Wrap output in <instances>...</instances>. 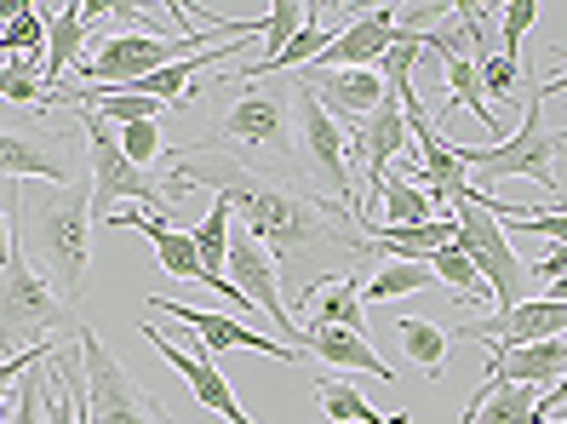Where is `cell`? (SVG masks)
Wrapping results in <instances>:
<instances>
[{
  "label": "cell",
  "instance_id": "1",
  "mask_svg": "<svg viewBox=\"0 0 567 424\" xmlns=\"http://www.w3.org/2000/svg\"><path fill=\"white\" fill-rule=\"evenodd\" d=\"M189 189L224 195V201L241 213V230L252 241H264V252H270L276 265H310L321 252H355V258L373 252L367 236L344 230V224H355V213H344L339 201H321V195L292 189L276 173L247 167L236 149L207 144V149L173 155V184H166V195H189Z\"/></svg>",
  "mask_w": 567,
  "mask_h": 424
},
{
  "label": "cell",
  "instance_id": "2",
  "mask_svg": "<svg viewBox=\"0 0 567 424\" xmlns=\"http://www.w3.org/2000/svg\"><path fill=\"white\" fill-rule=\"evenodd\" d=\"M18 207L29 213V230H35L41 281L75 304L92 265V184H47V189L18 184Z\"/></svg>",
  "mask_w": 567,
  "mask_h": 424
},
{
  "label": "cell",
  "instance_id": "3",
  "mask_svg": "<svg viewBox=\"0 0 567 424\" xmlns=\"http://www.w3.org/2000/svg\"><path fill=\"white\" fill-rule=\"evenodd\" d=\"M567 149V126H550L545 121V97L533 92L527 97V115H522V133H511L505 144H487V149H471V144H453V155L464 167H476L482 178H533L539 189L556 195V155Z\"/></svg>",
  "mask_w": 567,
  "mask_h": 424
},
{
  "label": "cell",
  "instance_id": "4",
  "mask_svg": "<svg viewBox=\"0 0 567 424\" xmlns=\"http://www.w3.org/2000/svg\"><path fill=\"white\" fill-rule=\"evenodd\" d=\"M75 355H81V402H86L92 424H173L166 407H161V396H150L138 379H126V368L104 350L97 333L81 328Z\"/></svg>",
  "mask_w": 567,
  "mask_h": 424
},
{
  "label": "cell",
  "instance_id": "5",
  "mask_svg": "<svg viewBox=\"0 0 567 424\" xmlns=\"http://www.w3.org/2000/svg\"><path fill=\"white\" fill-rule=\"evenodd\" d=\"M487 201H493V195L471 189V195H464V201L453 207V224H458V241H453V247L471 252L476 276L493 287V316H505V310H516V304L527 299V292H522L527 270H522L516 247L505 241V224L487 213Z\"/></svg>",
  "mask_w": 567,
  "mask_h": 424
},
{
  "label": "cell",
  "instance_id": "6",
  "mask_svg": "<svg viewBox=\"0 0 567 424\" xmlns=\"http://www.w3.org/2000/svg\"><path fill=\"white\" fill-rule=\"evenodd\" d=\"M63 321H70V299H58L41 281V270L23 265V247H12V265L0 270V350L18 355V350L52 344Z\"/></svg>",
  "mask_w": 567,
  "mask_h": 424
},
{
  "label": "cell",
  "instance_id": "7",
  "mask_svg": "<svg viewBox=\"0 0 567 424\" xmlns=\"http://www.w3.org/2000/svg\"><path fill=\"white\" fill-rule=\"evenodd\" d=\"M81 133L92 144V224H110L121 201H138L144 213H161L166 218V195L144 167H132V161L121 155V138H115V126L110 121H97L92 110H81Z\"/></svg>",
  "mask_w": 567,
  "mask_h": 424
},
{
  "label": "cell",
  "instance_id": "8",
  "mask_svg": "<svg viewBox=\"0 0 567 424\" xmlns=\"http://www.w3.org/2000/svg\"><path fill=\"white\" fill-rule=\"evenodd\" d=\"M292 110H298V161L310 167L316 184H327L339 195V207L361 218V189L350 178V161H344V126L321 110V97L310 86L292 81Z\"/></svg>",
  "mask_w": 567,
  "mask_h": 424
},
{
  "label": "cell",
  "instance_id": "9",
  "mask_svg": "<svg viewBox=\"0 0 567 424\" xmlns=\"http://www.w3.org/2000/svg\"><path fill=\"white\" fill-rule=\"evenodd\" d=\"M218 149H270V155L292 161V133H287L281 92L247 81V92L218 115Z\"/></svg>",
  "mask_w": 567,
  "mask_h": 424
},
{
  "label": "cell",
  "instance_id": "10",
  "mask_svg": "<svg viewBox=\"0 0 567 424\" xmlns=\"http://www.w3.org/2000/svg\"><path fill=\"white\" fill-rule=\"evenodd\" d=\"M458 339L464 344H487V350H522V344L567 339V304H556V299H522L505 316L458 321Z\"/></svg>",
  "mask_w": 567,
  "mask_h": 424
},
{
  "label": "cell",
  "instance_id": "11",
  "mask_svg": "<svg viewBox=\"0 0 567 424\" xmlns=\"http://www.w3.org/2000/svg\"><path fill=\"white\" fill-rule=\"evenodd\" d=\"M395 41H402L395 7H361V12H350V29L327 41V52L310 63L305 75H332V70H379V58H384Z\"/></svg>",
  "mask_w": 567,
  "mask_h": 424
},
{
  "label": "cell",
  "instance_id": "12",
  "mask_svg": "<svg viewBox=\"0 0 567 424\" xmlns=\"http://www.w3.org/2000/svg\"><path fill=\"white\" fill-rule=\"evenodd\" d=\"M150 310H155V316H178L184 328L202 339L207 355H224V350H264V355H276V362H305V350H298V344L264 339V333L247 328V321L224 316V310H195V304H173V299H150Z\"/></svg>",
  "mask_w": 567,
  "mask_h": 424
},
{
  "label": "cell",
  "instance_id": "13",
  "mask_svg": "<svg viewBox=\"0 0 567 424\" xmlns=\"http://www.w3.org/2000/svg\"><path fill=\"white\" fill-rule=\"evenodd\" d=\"M144 339L161 350V362L189 384V396L202 402V407H213L224 424H252V418H247V407L236 402V390H229V379H224V368H218V355H207V350H178L161 328H150V321H144Z\"/></svg>",
  "mask_w": 567,
  "mask_h": 424
},
{
  "label": "cell",
  "instance_id": "14",
  "mask_svg": "<svg viewBox=\"0 0 567 424\" xmlns=\"http://www.w3.org/2000/svg\"><path fill=\"white\" fill-rule=\"evenodd\" d=\"M298 86H310L321 97V110L332 121H350L361 126L367 115H373L384 104V81L379 70H332V75H298Z\"/></svg>",
  "mask_w": 567,
  "mask_h": 424
},
{
  "label": "cell",
  "instance_id": "15",
  "mask_svg": "<svg viewBox=\"0 0 567 424\" xmlns=\"http://www.w3.org/2000/svg\"><path fill=\"white\" fill-rule=\"evenodd\" d=\"M361 144H367V173H361V178H367V201H379V178H384V167L413 144L402 97H390V92H384V104L361 121ZM367 201H361V218H367ZM361 218H355V224H361Z\"/></svg>",
  "mask_w": 567,
  "mask_h": 424
},
{
  "label": "cell",
  "instance_id": "16",
  "mask_svg": "<svg viewBox=\"0 0 567 424\" xmlns=\"http://www.w3.org/2000/svg\"><path fill=\"white\" fill-rule=\"evenodd\" d=\"M0 173L7 178H52V184L75 178L58 138L35 133V126H0Z\"/></svg>",
  "mask_w": 567,
  "mask_h": 424
},
{
  "label": "cell",
  "instance_id": "17",
  "mask_svg": "<svg viewBox=\"0 0 567 424\" xmlns=\"http://www.w3.org/2000/svg\"><path fill=\"white\" fill-rule=\"evenodd\" d=\"M487 384H533L545 390L567 373V339H545V344H522V350H487Z\"/></svg>",
  "mask_w": 567,
  "mask_h": 424
},
{
  "label": "cell",
  "instance_id": "18",
  "mask_svg": "<svg viewBox=\"0 0 567 424\" xmlns=\"http://www.w3.org/2000/svg\"><path fill=\"white\" fill-rule=\"evenodd\" d=\"M458 241V224L453 218H430V224H395V230H384V224H367V247L373 252H390V265H430L442 247Z\"/></svg>",
  "mask_w": 567,
  "mask_h": 424
},
{
  "label": "cell",
  "instance_id": "19",
  "mask_svg": "<svg viewBox=\"0 0 567 424\" xmlns=\"http://www.w3.org/2000/svg\"><path fill=\"white\" fill-rule=\"evenodd\" d=\"M305 350L316 355V362H332V368H355V373H379L384 384L395 379L384 362H379V350L367 344L361 333H344V328H316V321H305Z\"/></svg>",
  "mask_w": 567,
  "mask_h": 424
},
{
  "label": "cell",
  "instance_id": "20",
  "mask_svg": "<svg viewBox=\"0 0 567 424\" xmlns=\"http://www.w3.org/2000/svg\"><path fill=\"white\" fill-rule=\"evenodd\" d=\"M316 328H344V333H361L367 339V328H373V316H367V304H361V281L355 276H332V281H321L316 292Z\"/></svg>",
  "mask_w": 567,
  "mask_h": 424
},
{
  "label": "cell",
  "instance_id": "21",
  "mask_svg": "<svg viewBox=\"0 0 567 424\" xmlns=\"http://www.w3.org/2000/svg\"><path fill=\"white\" fill-rule=\"evenodd\" d=\"M442 70H447V110H471L487 133H498V115L487 110L482 81H476V58H471V52H447Z\"/></svg>",
  "mask_w": 567,
  "mask_h": 424
},
{
  "label": "cell",
  "instance_id": "22",
  "mask_svg": "<svg viewBox=\"0 0 567 424\" xmlns=\"http://www.w3.org/2000/svg\"><path fill=\"white\" fill-rule=\"evenodd\" d=\"M379 195H384V230H395V224H430V218H442L436 201L424 195V184H408V178H379Z\"/></svg>",
  "mask_w": 567,
  "mask_h": 424
},
{
  "label": "cell",
  "instance_id": "23",
  "mask_svg": "<svg viewBox=\"0 0 567 424\" xmlns=\"http://www.w3.org/2000/svg\"><path fill=\"white\" fill-rule=\"evenodd\" d=\"M436 276L430 265H384L361 281V304H390V299H408V292H430Z\"/></svg>",
  "mask_w": 567,
  "mask_h": 424
},
{
  "label": "cell",
  "instance_id": "24",
  "mask_svg": "<svg viewBox=\"0 0 567 424\" xmlns=\"http://www.w3.org/2000/svg\"><path fill=\"white\" fill-rule=\"evenodd\" d=\"M419 58H424V29H408V23H402V41L379 58V81H384L390 97H402V104H408V97H419V92H413V63H419Z\"/></svg>",
  "mask_w": 567,
  "mask_h": 424
},
{
  "label": "cell",
  "instance_id": "25",
  "mask_svg": "<svg viewBox=\"0 0 567 424\" xmlns=\"http://www.w3.org/2000/svg\"><path fill=\"white\" fill-rule=\"evenodd\" d=\"M81 41H86L81 7H63V12L52 18V35H47V86H58L70 63H81Z\"/></svg>",
  "mask_w": 567,
  "mask_h": 424
},
{
  "label": "cell",
  "instance_id": "26",
  "mask_svg": "<svg viewBox=\"0 0 567 424\" xmlns=\"http://www.w3.org/2000/svg\"><path fill=\"white\" fill-rule=\"evenodd\" d=\"M395 339H402L408 362H419L430 379H442V368H447V333L442 328H430V321H419V316H402L395 321Z\"/></svg>",
  "mask_w": 567,
  "mask_h": 424
},
{
  "label": "cell",
  "instance_id": "27",
  "mask_svg": "<svg viewBox=\"0 0 567 424\" xmlns=\"http://www.w3.org/2000/svg\"><path fill=\"white\" fill-rule=\"evenodd\" d=\"M316 402H321V413H327V418H355V424H408V413L379 418V413L367 407L344 379H316Z\"/></svg>",
  "mask_w": 567,
  "mask_h": 424
},
{
  "label": "cell",
  "instance_id": "28",
  "mask_svg": "<svg viewBox=\"0 0 567 424\" xmlns=\"http://www.w3.org/2000/svg\"><path fill=\"white\" fill-rule=\"evenodd\" d=\"M47 35H52V12H18L7 29H0V52H12V58H41L47 52Z\"/></svg>",
  "mask_w": 567,
  "mask_h": 424
},
{
  "label": "cell",
  "instance_id": "29",
  "mask_svg": "<svg viewBox=\"0 0 567 424\" xmlns=\"http://www.w3.org/2000/svg\"><path fill=\"white\" fill-rule=\"evenodd\" d=\"M430 276L447 281V287H453V299H471V304L487 292V281H482L476 265H471V252H458V247H442L436 258H430Z\"/></svg>",
  "mask_w": 567,
  "mask_h": 424
},
{
  "label": "cell",
  "instance_id": "30",
  "mask_svg": "<svg viewBox=\"0 0 567 424\" xmlns=\"http://www.w3.org/2000/svg\"><path fill=\"white\" fill-rule=\"evenodd\" d=\"M305 18H310V7H298V0H276L270 12H264V58H276V52H287V41L305 29Z\"/></svg>",
  "mask_w": 567,
  "mask_h": 424
},
{
  "label": "cell",
  "instance_id": "31",
  "mask_svg": "<svg viewBox=\"0 0 567 424\" xmlns=\"http://www.w3.org/2000/svg\"><path fill=\"white\" fill-rule=\"evenodd\" d=\"M115 138H121V155L132 161V167H155L161 161V126L155 121H138V126H115Z\"/></svg>",
  "mask_w": 567,
  "mask_h": 424
},
{
  "label": "cell",
  "instance_id": "32",
  "mask_svg": "<svg viewBox=\"0 0 567 424\" xmlns=\"http://www.w3.org/2000/svg\"><path fill=\"white\" fill-rule=\"evenodd\" d=\"M476 81H482V92H493V97H516V86H522V63L505 58V52L476 58Z\"/></svg>",
  "mask_w": 567,
  "mask_h": 424
},
{
  "label": "cell",
  "instance_id": "33",
  "mask_svg": "<svg viewBox=\"0 0 567 424\" xmlns=\"http://www.w3.org/2000/svg\"><path fill=\"white\" fill-rule=\"evenodd\" d=\"M47 362H52V355H47ZM47 362L35 368V379H23L18 384V402H12V418H0V424H41L47 418Z\"/></svg>",
  "mask_w": 567,
  "mask_h": 424
},
{
  "label": "cell",
  "instance_id": "34",
  "mask_svg": "<svg viewBox=\"0 0 567 424\" xmlns=\"http://www.w3.org/2000/svg\"><path fill=\"white\" fill-rule=\"evenodd\" d=\"M533 23H539V7H527V0H522V7H505V12H498V29H505V58L522 52V35H527ZM516 63H522V58H516Z\"/></svg>",
  "mask_w": 567,
  "mask_h": 424
},
{
  "label": "cell",
  "instance_id": "35",
  "mask_svg": "<svg viewBox=\"0 0 567 424\" xmlns=\"http://www.w3.org/2000/svg\"><path fill=\"white\" fill-rule=\"evenodd\" d=\"M12 218H18V189H12ZM12 218L0 213V270L12 265V247H18V230H12Z\"/></svg>",
  "mask_w": 567,
  "mask_h": 424
},
{
  "label": "cell",
  "instance_id": "36",
  "mask_svg": "<svg viewBox=\"0 0 567 424\" xmlns=\"http://www.w3.org/2000/svg\"><path fill=\"white\" fill-rule=\"evenodd\" d=\"M561 86H567V63H561V75H556V81H545V86H539V97H550V92H561Z\"/></svg>",
  "mask_w": 567,
  "mask_h": 424
},
{
  "label": "cell",
  "instance_id": "37",
  "mask_svg": "<svg viewBox=\"0 0 567 424\" xmlns=\"http://www.w3.org/2000/svg\"><path fill=\"white\" fill-rule=\"evenodd\" d=\"M550 424H567V418H550Z\"/></svg>",
  "mask_w": 567,
  "mask_h": 424
}]
</instances>
